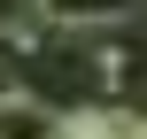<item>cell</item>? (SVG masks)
I'll list each match as a JSON object with an SVG mask.
<instances>
[{"label":"cell","mask_w":147,"mask_h":139,"mask_svg":"<svg viewBox=\"0 0 147 139\" xmlns=\"http://www.w3.org/2000/svg\"><path fill=\"white\" fill-rule=\"evenodd\" d=\"M140 0H39V23L54 31H101V23H132Z\"/></svg>","instance_id":"6da1fadb"},{"label":"cell","mask_w":147,"mask_h":139,"mask_svg":"<svg viewBox=\"0 0 147 139\" xmlns=\"http://www.w3.org/2000/svg\"><path fill=\"white\" fill-rule=\"evenodd\" d=\"M0 139H54V101L8 93V101H0Z\"/></svg>","instance_id":"7a4b0ae2"},{"label":"cell","mask_w":147,"mask_h":139,"mask_svg":"<svg viewBox=\"0 0 147 139\" xmlns=\"http://www.w3.org/2000/svg\"><path fill=\"white\" fill-rule=\"evenodd\" d=\"M8 93H23V85H16V70H8V62H0V101H8Z\"/></svg>","instance_id":"3957f363"}]
</instances>
